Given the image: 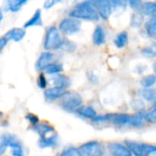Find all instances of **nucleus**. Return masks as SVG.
I'll return each mask as SVG.
<instances>
[{
    "mask_svg": "<svg viewBox=\"0 0 156 156\" xmlns=\"http://www.w3.org/2000/svg\"><path fill=\"white\" fill-rule=\"evenodd\" d=\"M69 16L78 20L98 21L100 16L94 5V1H83L77 4L70 11Z\"/></svg>",
    "mask_w": 156,
    "mask_h": 156,
    "instance_id": "nucleus-1",
    "label": "nucleus"
},
{
    "mask_svg": "<svg viewBox=\"0 0 156 156\" xmlns=\"http://www.w3.org/2000/svg\"><path fill=\"white\" fill-rule=\"evenodd\" d=\"M145 121V112H139L135 115L125 113L110 114V122L116 126L130 125L133 127H143Z\"/></svg>",
    "mask_w": 156,
    "mask_h": 156,
    "instance_id": "nucleus-2",
    "label": "nucleus"
},
{
    "mask_svg": "<svg viewBox=\"0 0 156 156\" xmlns=\"http://www.w3.org/2000/svg\"><path fill=\"white\" fill-rule=\"evenodd\" d=\"M8 147L11 149V154L13 156H25L22 144L17 137L10 133H4L0 136V155Z\"/></svg>",
    "mask_w": 156,
    "mask_h": 156,
    "instance_id": "nucleus-3",
    "label": "nucleus"
},
{
    "mask_svg": "<svg viewBox=\"0 0 156 156\" xmlns=\"http://www.w3.org/2000/svg\"><path fill=\"white\" fill-rule=\"evenodd\" d=\"M64 38L61 37L58 30L55 27H49L45 35L44 38V48L46 50L60 49L63 44Z\"/></svg>",
    "mask_w": 156,
    "mask_h": 156,
    "instance_id": "nucleus-4",
    "label": "nucleus"
},
{
    "mask_svg": "<svg viewBox=\"0 0 156 156\" xmlns=\"http://www.w3.org/2000/svg\"><path fill=\"white\" fill-rule=\"evenodd\" d=\"M60 106L68 112L77 111L82 104L81 96L75 91H65L60 98Z\"/></svg>",
    "mask_w": 156,
    "mask_h": 156,
    "instance_id": "nucleus-5",
    "label": "nucleus"
},
{
    "mask_svg": "<svg viewBox=\"0 0 156 156\" xmlns=\"http://www.w3.org/2000/svg\"><path fill=\"white\" fill-rule=\"evenodd\" d=\"M125 144L131 151L132 154L135 156H150L156 154V146L145 144H140L133 141H125Z\"/></svg>",
    "mask_w": 156,
    "mask_h": 156,
    "instance_id": "nucleus-6",
    "label": "nucleus"
},
{
    "mask_svg": "<svg viewBox=\"0 0 156 156\" xmlns=\"http://www.w3.org/2000/svg\"><path fill=\"white\" fill-rule=\"evenodd\" d=\"M81 28V22L76 18L68 17L63 20L58 25V30L65 35H73L78 33Z\"/></svg>",
    "mask_w": 156,
    "mask_h": 156,
    "instance_id": "nucleus-7",
    "label": "nucleus"
},
{
    "mask_svg": "<svg viewBox=\"0 0 156 156\" xmlns=\"http://www.w3.org/2000/svg\"><path fill=\"white\" fill-rule=\"evenodd\" d=\"M81 156H103V147L98 141H90L79 148Z\"/></svg>",
    "mask_w": 156,
    "mask_h": 156,
    "instance_id": "nucleus-8",
    "label": "nucleus"
},
{
    "mask_svg": "<svg viewBox=\"0 0 156 156\" xmlns=\"http://www.w3.org/2000/svg\"><path fill=\"white\" fill-rule=\"evenodd\" d=\"M94 5L98 11L100 17H101L102 19H108L112 13V5L111 1L108 0L94 1Z\"/></svg>",
    "mask_w": 156,
    "mask_h": 156,
    "instance_id": "nucleus-9",
    "label": "nucleus"
},
{
    "mask_svg": "<svg viewBox=\"0 0 156 156\" xmlns=\"http://www.w3.org/2000/svg\"><path fill=\"white\" fill-rule=\"evenodd\" d=\"M54 54L48 51L43 52L40 54L39 58H37L36 64H35V68L37 71H41L44 70L49 64L53 63L54 61Z\"/></svg>",
    "mask_w": 156,
    "mask_h": 156,
    "instance_id": "nucleus-10",
    "label": "nucleus"
},
{
    "mask_svg": "<svg viewBox=\"0 0 156 156\" xmlns=\"http://www.w3.org/2000/svg\"><path fill=\"white\" fill-rule=\"evenodd\" d=\"M109 151L112 156H132L131 151L126 145L119 143H112L109 144Z\"/></svg>",
    "mask_w": 156,
    "mask_h": 156,
    "instance_id": "nucleus-11",
    "label": "nucleus"
},
{
    "mask_svg": "<svg viewBox=\"0 0 156 156\" xmlns=\"http://www.w3.org/2000/svg\"><path fill=\"white\" fill-rule=\"evenodd\" d=\"M25 36H26V30L24 28L14 27L6 32V34L5 35V37L7 40H13L15 42H19L24 38Z\"/></svg>",
    "mask_w": 156,
    "mask_h": 156,
    "instance_id": "nucleus-12",
    "label": "nucleus"
},
{
    "mask_svg": "<svg viewBox=\"0 0 156 156\" xmlns=\"http://www.w3.org/2000/svg\"><path fill=\"white\" fill-rule=\"evenodd\" d=\"M32 130L39 134L40 138L47 137L48 133H54V128L48 123H37L32 127Z\"/></svg>",
    "mask_w": 156,
    "mask_h": 156,
    "instance_id": "nucleus-13",
    "label": "nucleus"
},
{
    "mask_svg": "<svg viewBox=\"0 0 156 156\" xmlns=\"http://www.w3.org/2000/svg\"><path fill=\"white\" fill-rule=\"evenodd\" d=\"M65 90L60 89V88H57V87H53V88H49L47 89L44 92L45 98L48 101H56L58 99H60L63 94L65 93Z\"/></svg>",
    "mask_w": 156,
    "mask_h": 156,
    "instance_id": "nucleus-14",
    "label": "nucleus"
},
{
    "mask_svg": "<svg viewBox=\"0 0 156 156\" xmlns=\"http://www.w3.org/2000/svg\"><path fill=\"white\" fill-rule=\"evenodd\" d=\"M52 82H53L55 87L60 88V89H63V90H66L67 88H69L70 86V80H69V78L65 76V75H63V74L55 75L52 78Z\"/></svg>",
    "mask_w": 156,
    "mask_h": 156,
    "instance_id": "nucleus-15",
    "label": "nucleus"
},
{
    "mask_svg": "<svg viewBox=\"0 0 156 156\" xmlns=\"http://www.w3.org/2000/svg\"><path fill=\"white\" fill-rule=\"evenodd\" d=\"M92 40L96 46H101L105 43L106 34H105V31L101 26L96 27V28L93 32V35H92Z\"/></svg>",
    "mask_w": 156,
    "mask_h": 156,
    "instance_id": "nucleus-16",
    "label": "nucleus"
},
{
    "mask_svg": "<svg viewBox=\"0 0 156 156\" xmlns=\"http://www.w3.org/2000/svg\"><path fill=\"white\" fill-rule=\"evenodd\" d=\"M58 144V135L56 133L52 134L49 137H44L40 138L38 141V146L40 148H53Z\"/></svg>",
    "mask_w": 156,
    "mask_h": 156,
    "instance_id": "nucleus-17",
    "label": "nucleus"
},
{
    "mask_svg": "<svg viewBox=\"0 0 156 156\" xmlns=\"http://www.w3.org/2000/svg\"><path fill=\"white\" fill-rule=\"evenodd\" d=\"M76 112H77L80 116H81V117H83V118H86V119H90L91 121H92L94 118L97 117V112H96V111H95L92 107H90V106H80V107L76 111Z\"/></svg>",
    "mask_w": 156,
    "mask_h": 156,
    "instance_id": "nucleus-18",
    "label": "nucleus"
},
{
    "mask_svg": "<svg viewBox=\"0 0 156 156\" xmlns=\"http://www.w3.org/2000/svg\"><path fill=\"white\" fill-rule=\"evenodd\" d=\"M129 41L128 33L126 31H122L117 34L116 37L114 38V46L117 48H123L127 46Z\"/></svg>",
    "mask_w": 156,
    "mask_h": 156,
    "instance_id": "nucleus-19",
    "label": "nucleus"
},
{
    "mask_svg": "<svg viewBox=\"0 0 156 156\" xmlns=\"http://www.w3.org/2000/svg\"><path fill=\"white\" fill-rule=\"evenodd\" d=\"M142 12L145 16L156 17V2H144L142 5Z\"/></svg>",
    "mask_w": 156,
    "mask_h": 156,
    "instance_id": "nucleus-20",
    "label": "nucleus"
},
{
    "mask_svg": "<svg viewBox=\"0 0 156 156\" xmlns=\"http://www.w3.org/2000/svg\"><path fill=\"white\" fill-rule=\"evenodd\" d=\"M42 25V17H41V10L40 9H37L34 13V15L32 16V17L30 19H28L24 27L27 28L30 27H35V26H41Z\"/></svg>",
    "mask_w": 156,
    "mask_h": 156,
    "instance_id": "nucleus-21",
    "label": "nucleus"
},
{
    "mask_svg": "<svg viewBox=\"0 0 156 156\" xmlns=\"http://www.w3.org/2000/svg\"><path fill=\"white\" fill-rule=\"evenodd\" d=\"M27 0H8L5 4V8L11 12H16L21 9V7L27 3Z\"/></svg>",
    "mask_w": 156,
    "mask_h": 156,
    "instance_id": "nucleus-22",
    "label": "nucleus"
},
{
    "mask_svg": "<svg viewBox=\"0 0 156 156\" xmlns=\"http://www.w3.org/2000/svg\"><path fill=\"white\" fill-rule=\"evenodd\" d=\"M43 71L47 74H49V75H58L63 71V66L60 63H54L53 62V63L49 64Z\"/></svg>",
    "mask_w": 156,
    "mask_h": 156,
    "instance_id": "nucleus-23",
    "label": "nucleus"
},
{
    "mask_svg": "<svg viewBox=\"0 0 156 156\" xmlns=\"http://www.w3.org/2000/svg\"><path fill=\"white\" fill-rule=\"evenodd\" d=\"M145 30L149 37L156 39V17H151L145 24Z\"/></svg>",
    "mask_w": 156,
    "mask_h": 156,
    "instance_id": "nucleus-24",
    "label": "nucleus"
},
{
    "mask_svg": "<svg viewBox=\"0 0 156 156\" xmlns=\"http://www.w3.org/2000/svg\"><path fill=\"white\" fill-rule=\"evenodd\" d=\"M141 85L144 87V89H149L152 88L156 83V75L154 74H149L142 78L140 81Z\"/></svg>",
    "mask_w": 156,
    "mask_h": 156,
    "instance_id": "nucleus-25",
    "label": "nucleus"
},
{
    "mask_svg": "<svg viewBox=\"0 0 156 156\" xmlns=\"http://www.w3.org/2000/svg\"><path fill=\"white\" fill-rule=\"evenodd\" d=\"M142 97L147 101H156V89L149 88V89H143L141 90Z\"/></svg>",
    "mask_w": 156,
    "mask_h": 156,
    "instance_id": "nucleus-26",
    "label": "nucleus"
},
{
    "mask_svg": "<svg viewBox=\"0 0 156 156\" xmlns=\"http://www.w3.org/2000/svg\"><path fill=\"white\" fill-rule=\"evenodd\" d=\"M144 21V14L140 11L133 13L131 16V26L133 27H139L143 24Z\"/></svg>",
    "mask_w": 156,
    "mask_h": 156,
    "instance_id": "nucleus-27",
    "label": "nucleus"
},
{
    "mask_svg": "<svg viewBox=\"0 0 156 156\" xmlns=\"http://www.w3.org/2000/svg\"><path fill=\"white\" fill-rule=\"evenodd\" d=\"M142 53L149 58H155L156 57V43H152L149 46L144 47L142 50Z\"/></svg>",
    "mask_w": 156,
    "mask_h": 156,
    "instance_id": "nucleus-28",
    "label": "nucleus"
},
{
    "mask_svg": "<svg viewBox=\"0 0 156 156\" xmlns=\"http://www.w3.org/2000/svg\"><path fill=\"white\" fill-rule=\"evenodd\" d=\"M60 156H81V154L79 148L69 147L60 154Z\"/></svg>",
    "mask_w": 156,
    "mask_h": 156,
    "instance_id": "nucleus-29",
    "label": "nucleus"
},
{
    "mask_svg": "<svg viewBox=\"0 0 156 156\" xmlns=\"http://www.w3.org/2000/svg\"><path fill=\"white\" fill-rule=\"evenodd\" d=\"M111 3L112 5V10H115V11L124 10L127 5L125 1H122V0H113V1H111Z\"/></svg>",
    "mask_w": 156,
    "mask_h": 156,
    "instance_id": "nucleus-30",
    "label": "nucleus"
},
{
    "mask_svg": "<svg viewBox=\"0 0 156 156\" xmlns=\"http://www.w3.org/2000/svg\"><path fill=\"white\" fill-rule=\"evenodd\" d=\"M75 48H76V45H75L74 42L64 38L63 44H62L60 49H63V50H66V51H73V50H75Z\"/></svg>",
    "mask_w": 156,
    "mask_h": 156,
    "instance_id": "nucleus-31",
    "label": "nucleus"
},
{
    "mask_svg": "<svg viewBox=\"0 0 156 156\" xmlns=\"http://www.w3.org/2000/svg\"><path fill=\"white\" fill-rule=\"evenodd\" d=\"M132 107H133V109H134L136 111L144 112V109L145 107V104H144V102L142 100H134L132 102Z\"/></svg>",
    "mask_w": 156,
    "mask_h": 156,
    "instance_id": "nucleus-32",
    "label": "nucleus"
},
{
    "mask_svg": "<svg viewBox=\"0 0 156 156\" xmlns=\"http://www.w3.org/2000/svg\"><path fill=\"white\" fill-rule=\"evenodd\" d=\"M93 122L95 123H105V122H110V114L106 115H100L92 120Z\"/></svg>",
    "mask_w": 156,
    "mask_h": 156,
    "instance_id": "nucleus-33",
    "label": "nucleus"
},
{
    "mask_svg": "<svg viewBox=\"0 0 156 156\" xmlns=\"http://www.w3.org/2000/svg\"><path fill=\"white\" fill-rule=\"evenodd\" d=\"M145 120L149 122H156V108L149 112H145Z\"/></svg>",
    "mask_w": 156,
    "mask_h": 156,
    "instance_id": "nucleus-34",
    "label": "nucleus"
},
{
    "mask_svg": "<svg viewBox=\"0 0 156 156\" xmlns=\"http://www.w3.org/2000/svg\"><path fill=\"white\" fill-rule=\"evenodd\" d=\"M128 4H129V5H130L133 9H134V10H136V11L142 9L143 2H141V1H139V0H131V1L128 2Z\"/></svg>",
    "mask_w": 156,
    "mask_h": 156,
    "instance_id": "nucleus-35",
    "label": "nucleus"
},
{
    "mask_svg": "<svg viewBox=\"0 0 156 156\" xmlns=\"http://www.w3.org/2000/svg\"><path fill=\"white\" fill-rule=\"evenodd\" d=\"M37 85L40 89H46L47 88L48 82H47V80H46L43 73H41L37 78Z\"/></svg>",
    "mask_w": 156,
    "mask_h": 156,
    "instance_id": "nucleus-36",
    "label": "nucleus"
},
{
    "mask_svg": "<svg viewBox=\"0 0 156 156\" xmlns=\"http://www.w3.org/2000/svg\"><path fill=\"white\" fill-rule=\"evenodd\" d=\"M26 118H27V120L33 126L38 123V117H37V115L33 114V113H28V114H27V117H26Z\"/></svg>",
    "mask_w": 156,
    "mask_h": 156,
    "instance_id": "nucleus-37",
    "label": "nucleus"
},
{
    "mask_svg": "<svg viewBox=\"0 0 156 156\" xmlns=\"http://www.w3.org/2000/svg\"><path fill=\"white\" fill-rule=\"evenodd\" d=\"M58 3V1H53V0H47L45 3H44V8L46 9H48V8H51L54 5H56Z\"/></svg>",
    "mask_w": 156,
    "mask_h": 156,
    "instance_id": "nucleus-38",
    "label": "nucleus"
},
{
    "mask_svg": "<svg viewBox=\"0 0 156 156\" xmlns=\"http://www.w3.org/2000/svg\"><path fill=\"white\" fill-rule=\"evenodd\" d=\"M89 79H90V81H91L93 83H98L99 82V78L92 72H90L89 74Z\"/></svg>",
    "mask_w": 156,
    "mask_h": 156,
    "instance_id": "nucleus-39",
    "label": "nucleus"
},
{
    "mask_svg": "<svg viewBox=\"0 0 156 156\" xmlns=\"http://www.w3.org/2000/svg\"><path fill=\"white\" fill-rule=\"evenodd\" d=\"M7 42H8V40H7L5 37L0 38V52H1V50L7 45Z\"/></svg>",
    "mask_w": 156,
    "mask_h": 156,
    "instance_id": "nucleus-40",
    "label": "nucleus"
},
{
    "mask_svg": "<svg viewBox=\"0 0 156 156\" xmlns=\"http://www.w3.org/2000/svg\"><path fill=\"white\" fill-rule=\"evenodd\" d=\"M2 19H3V12H2V9L0 8V23H1Z\"/></svg>",
    "mask_w": 156,
    "mask_h": 156,
    "instance_id": "nucleus-41",
    "label": "nucleus"
},
{
    "mask_svg": "<svg viewBox=\"0 0 156 156\" xmlns=\"http://www.w3.org/2000/svg\"><path fill=\"white\" fill-rule=\"evenodd\" d=\"M153 69H154V73H155V75H156V62H154V63Z\"/></svg>",
    "mask_w": 156,
    "mask_h": 156,
    "instance_id": "nucleus-42",
    "label": "nucleus"
},
{
    "mask_svg": "<svg viewBox=\"0 0 156 156\" xmlns=\"http://www.w3.org/2000/svg\"><path fill=\"white\" fill-rule=\"evenodd\" d=\"M154 108H156V101H154Z\"/></svg>",
    "mask_w": 156,
    "mask_h": 156,
    "instance_id": "nucleus-43",
    "label": "nucleus"
},
{
    "mask_svg": "<svg viewBox=\"0 0 156 156\" xmlns=\"http://www.w3.org/2000/svg\"><path fill=\"white\" fill-rule=\"evenodd\" d=\"M2 115H3V114H2V113L0 112V118H1V116H2Z\"/></svg>",
    "mask_w": 156,
    "mask_h": 156,
    "instance_id": "nucleus-44",
    "label": "nucleus"
},
{
    "mask_svg": "<svg viewBox=\"0 0 156 156\" xmlns=\"http://www.w3.org/2000/svg\"><path fill=\"white\" fill-rule=\"evenodd\" d=\"M0 156H1V155H0Z\"/></svg>",
    "mask_w": 156,
    "mask_h": 156,
    "instance_id": "nucleus-45",
    "label": "nucleus"
}]
</instances>
